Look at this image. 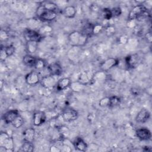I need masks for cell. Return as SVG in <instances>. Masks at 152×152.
<instances>
[{
  "mask_svg": "<svg viewBox=\"0 0 152 152\" xmlns=\"http://www.w3.org/2000/svg\"><path fill=\"white\" fill-rule=\"evenodd\" d=\"M148 15L147 8L142 4L137 5L135 6L128 15V18L129 21H133L135 19L144 18Z\"/></svg>",
  "mask_w": 152,
  "mask_h": 152,
  "instance_id": "cell-2",
  "label": "cell"
},
{
  "mask_svg": "<svg viewBox=\"0 0 152 152\" xmlns=\"http://www.w3.org/2000/svg\"><path fill=\"white\" fill-rule=\"evenodd\" d=\"M115 28L112 26H108L106 28V33L109 36L113 35L115 33Z\"/></svg>",
  "mask_w": 152,
  "mask_h": 152,
  "instance_id": "cell-34",
  "label": "cell"
},
{
  "mask_svg": "<svg viewBox=\"0 0 152 152\" xmlns=\"http://www.w3.org/2000/svg\"><path fill=\"white\" fill-rule=\"evenodd\" d=\"M77 13V10L72 5H68L64 8L62 11L63 15L68 18H74Z\"/></svg>",
  "mask_w": 152,
  "mask_h": 152,
  "instance_id": "cell-20",
  "label": "cell"
},
{
  "mask_svg": "<svg viewBox=\"0 0 152 152\" xmlns=\"http://www.w3.org/2000/svg\"><path fill=\"white\" fill-rule=\"evenodd\" d=\"M99 104L101 107L109 106V97H105L101 99L99 101Z\"/></svg>",
  "mask_w": 152,
  "mask_h": 152,
  "instance_id": "cell-31",
  "label": "cell"
},
{
  "mask_svg": "<svg viewBox=\"0 0 152 152\" xmlns=\"http://www.w3.org/2000/svg\"><path fill=\"white\" fill-rule=\"evenodd\" d=\"M7 58H8V56H7V55L5 51L4 47V48L1 47V51H0V58H1V61H4Z\"/></svg>",
  "mask_w": 152,
  "mask_h": 152,
  "instance_id": "cell-36",
  "label": "cell"
},
{
  "mask_svg": "<svg viewBox=\"0 0 152 152\" xmlns=\"http://www.w3.org/2000/svg\"><path fill=\"white\" fill-rule=\"evenodd\" d=\"M46 119V113L41 110L36 111L33 116V122L35 126H40L42 125Z\"/></svg>",
  "mask_w": 152,
  "mask_h": 152,
  "instance_id": "cell-9",
  "label": "cell"
},
{
  "mask_svg": "<svg viewBox=\"0 0 152 152\" xmlns=\"http://www.w3.org/2000/svg\"><path fill=\"white\" fill-rule=\"evenodd\" d=\"M36 58L33 56L30 55H26L24 56L23 58V62L26 66L28 67H34L36 61Z\"/></svg>",
  "mask_w": 152,
  "mask_h": 152,
  "instance_id": "cell-21",
  "label": "cell"
},
{
  "mask_svg": "<svg viewBox=\"0 0 152 152\" xmlns=\"http://www.w3.org/2000/svg\"><path fill=\"white\" fill-rule=\"evenodd\" d=\"M44 8L47 10H50V11H57L58 10V6L56 4L52 2H46L45 4L42 5Z\"/></svg>",
  "mask_w": 152,
  "mask_h": 152,
  "instance_id": "cell-27",
  "label": "cell"
},
{
  "mask_svg": "<svg viewBox=\"0 0 152 152\" xmlns=\"http://www.w3.org/2000/svg\"><path fill=\"white\" fill-rule=\"evenodd\" d=\"M145 38L147 40V42L148 43H151V39H152V36H151V32H148L146 33L145 34Z\"/></svg>",
  "mask_w": 152,
  "mask_h": 152,
  "instance_id": "cell-37",
  "label": "cell"
},
{
  "mask_svg": "<svg viewBox=\"0 0 152 152\" xmlns=\"http://www.w3.org/2000/svg\"><path fill=\"white\" fill-rule=\"evenodd\" d=\"M84 86L82 84H81L80 83H79L78 81H77L76 82H72L71 83L70 87L71 88V89L74 91H80L81 90H83V87Z\"/></svg>",
  "mask_w": 152,
  "mask_h": 152,
  "instance_id": "cell-28",
  "label": "cell"
},
{
  "mask_svg": "<svg viewBox=\"0 0 152 152\" xmlns=\"http://www.w3.org/2000/svg\"><path fill=\"white\" fill-rule=\"evenodd\" d=\"M27 49L30 53H34L37 49V42H27Z\"/></svg>",
  "mask_w": 152,
  "mask_h": 152,
  "instance_id": "cell-25",
  "label": "cell"
},
{
  "mask_svg": "<svg viewBox=\"0 0 152 152\" xmlns=\"http://www.w3.org/2000/svg\"><path fill=\"white\" fill-rule=\"evenodd\" d=\"M119 61L116 58H109L104 60L100 65V68L102 71L106 72L112 68L113 67L118 65Z\"/></svg>",
  "mask_w": 152,
  "mask_h": 152,
  "instance_id": "cell-7",
  "label": "cell"
},
{
  "mask_svg": "<svg viewBox=\"0 0 152 152\" xmlns=\"http://www.w3.org/2000/svg\"><path fill=\"white\" fill-rule=\"evenodd\" d=\"M36 15L42 20L50 21L55 20L57 17V12L46 10L42 5H40L37 9Z\"/></svg>",
  "mask_w": 152,
  "mask_h": 152,
  "instance_id": "cell-3",
  "label": "cell"
},
{
  "mask_svg": "<svg viewBox=\"0 0 152 152\" xmlns=\"http://www.w3.org/2000/svg\"><path fill=\"white\" fill-rule=\"evenodd\" d=\"M34 67L36 69L41 71L46 67V63L42 59L37 58Z\"/></svg>",
  "mask_w": 152,
  "mask_h": 152,
  "instance_id": "cell-26",
  "label": "cell"
},
{
  "mask_svg": "<svg viewBox=\"0 0 152 152\" xmlns=\"http://www.w3.org/2000/svg\"><path fill=\"white\" fill-rule=\"evenodd\" d=\"M150 117V112L145 109H142L137 115L135 117V121L138 123L143 124L146 122L149 119Z\"/></svg>",
  "mask_w": 152,
  "mask_h": 152,
  "instance_id": "cell-15",
  "label": "cell"
},
{
  "mask_svg": "<svg viewBox=\"0 0 152 152\" xmlns=\"http://www.w3.org/2000/svg\"><path fill=\"white\" fill-rule=\"evenodd\" d=\"M4 49H5V51L7 55V56L9 57L11 55H13V53H14L15 52V48L12 45H10V46H6V47H4Z\"/></svg>",
  "mask_w": 152,
  "mask_h": 152,
  "instance_id": "cell-32",
  "label": "cell"
},
{
  "mask_svg": "<svg viewBox=\"0 0 152 152\" xmlns=\"http://www.w3.org/2000/svg\"><path fill=\"white\" fill-rule=\"evenodd\" d=\"M50 151H60L61 150L58 148V147H57L56 146L52 145L50 148Z\"/></svg>",
  "mask_w": 152,
  "mask_h": 152,
  "instance_id": "cell-38",
  "label": "cell"
},
{
  "mask_svg": "<svg viewBox=\"0 0 152 152\" xmlns=\"http://www.w3.org/2000/svg\"><path fill=\"white\" fill-rule=\"evenodd\" d=\"M121 100L120 97L116 96H112L109 97V106L115 107L120 104Z\"/></svg>",
  "mask_w": 152,
  "mask_h": 152,
  "instance_id": "cell-24",
  "label": "cell"
},
{
  "mask_svg": "<svg viewBox=\"0 0 152 152\" xmlns=\"http://www.w3.org/2000/svg\"><path fill=\"white\" fill-rule=\"evenodd\" d=\"M24 119L23 118V117L20 115H19L12 121L11 124L15 128H20L21 126H23V125L24 124Z\"/></svg>",
  "mask_w": 152,
  "mask_h": 152,
  "instance_id": "cell-22",
  "label": "cell"
},
{
  "mask_svg": "<svg viewBox=\"0 0 152 152\" xmlns=\"http://www.w3.org/2000/svg\"><path fill=\"white\" fill-rule=\"evenodd\" d=\"M41 85L45 88H51L56 85V82L54 76L52 75H47L43 76L40 81Z\"/></svg>",
  "mask_w": 152,
  "mask_h": 152,
  "instance_id": "cell-8",
  "label": "cell"
},
{
  "mask_svg": "<svg viewBox=\"0 0 152 152\" xmlns=\"http://www.w3.org/2000/svg\"><path fill=\"white\" fill-rule=\"evenodd\" d=\"M135 134L139 139L144 141L149 140L151 138V131L146 128H141L137 129Z\"/></svg>",
  "mask_w": 152,
  "mask_h": 152,
  "instance_id": "cell-13",
  "label": "cell"
},
{
  "mask_svg": "<svg viewBox=\"0 0 152 152\" xmlns=\"http://www.w3.org/2000/svg\"><path fill=\"white\" fill-rule=\"evenodd\" d=\"M94 74L90 71H83L82 72L78 78V81L84 86L89 84L93 80Z\"/></svg>",
  "mask_w": 152,
  "mask_h": 152,
  "instance_id": "cell-10",
  "label": "cell"
},
{
  "mask_svg": "<svg viewBox=\"0 0 152 152\" xmlns=\"http://www.w3.org/2000/svg\"><path fill=\"white\" fill-rule=\"evenodd\" d=\"M22 151L26 152H31L34 150V145L32 142L24 141L21 146Z\"/></svg>",
  "mask_w": 152,
  "mask_h": 152,
  "instance_id": "cell-23",
  "label": "cell"
},
{
  "mask_svg": "<svg viewBox=\"0 0 152 152\" xmlns=\"http://www.w3.org/2000/svg\"><path fill=\"white\" fill-rule=\"evenodd\" d=\"M24 37L27 42H39L42 38L40 33L31 29H27L24 33Z\"/></svg>",
  "mask_w": 152,
  "mask_h": 152,
  "instance_id": "cell-6",
  "label": "cell"
},
{
  "mask_svg": "<svg viewBox=\"0 0 152 152\" xmlns=\"http://www.w3.org/2000/svg\"><path fill=\"white\" fill-rule=\"evenodd\" d=\"M110 10L112 14V17H118L122 14V10L119 7L113 8L112 9H110Z\"/></svg>",
  "mask_w": 152,
  "mask_h": 152,
  "instance_id": "cell-33",
  "label": "cell"
},
{
  "mask_svg": "<svg viewBox=\"0 0 152 152\" xmlns=\"http://www.w3.org/2000/svg\"><path fill=\"white\" fill-rule=\"evenodd\" d=\"M25 81L27 84L30 86H34L40 82V79L39 75L37 72L31 71L26 75Z\"/></svg>",
  "mask_w": 152,
  "mask_h": 152,
  "instance_id": "cell-11",
  "label": "cell"
},
{
  "mask_svg": "<svg viewBox=\"0 0 152 152\" xmlns=\"http://www.w3.org/2000/svg\"><path fill=\"white\" fill-rule=\"evenodd\" d=\"M48 71L49 73V75L53 76H59L62 73V68L61 65L57 62L52 63L48 65L47 67Z\"/></svg>",
  "mask_w": 152,
  "mask_h": 152,
  "instance_id": "cell-12",
  "label": "cell"
},
{
  "mask_svg": "<svg viewBox=\"0 0 152 152\" xmlns=\"http://www.w3.org/2000/svg\"><path fill=\"white\" fill-rule=\"evenodd\" d=\"M93 25L91 24V23H88L87 24L85 27H84L83 31H82V33H83L84 34H85L86 35H87L88 37L89 35H90L91 34H93Z\"/></svg>",
  "mask_w": 152,
  "mask_h": 152,
  "instance_id": "cell-29",
  "label": "cell"
},
{
  "mask_svg": "<svg viewBox=\"0 0 152 152\" xmlns=\"http://www.w3.org/2000/svg\"><path fill=\"white\" fill-rule=\"evenodd\" d=\"M139 62V57L137 54H131L125 58V64L128 68L136 67Z\"/></svg>",
  "mask_w": 152,
  "mask_h": 152,
  "instance_id": "cell-16",
  "label": "cell"
},
{
  "mask_svg": "<svg viewBox=\"0 0 152 152\" xmlns=\"http://www.w3.org/2000/svg\"><path fill=\"white\" fill-rule=\"evenodd\" d=\"M103 27L101 25L99 24H96L93 26V34H97L99 33L101 30H102Z\"/></svg>",
  "mask_w": 152,
  "mask_h": 152,
  "instance_id": "cell-35",
  "label": "cell"
},
{
  "mask_svg": "<svg viewBox=\"0 0 152 152\" xmlns=\"http://www.w3.org/2000/svg\"><path fill=\"white\" fill-rule=\"evenodd\" d=\"M63 120L65 122H72L76 120L78 117V112L71 107H66L64 109L61 113Z\"/></svg>",
  "mask_w": 152,
  "mask_h": 152,
  "instance_id": "cell-5",
  "label": "cell"
},
{
  "mask_svg": "<svg viewBox=\"0 0 152 152\" xmlns=\"http://www.w3.org/2000/svg\"><path fill=\"white\" fill-rule=\"evenodd\" d=\"M71 81L69 78H62L58 80V81L56 83V89L59 91L64 90L69 86H70L71 84Z\"/></svg>",
  "mask_w": 152,
  "mask_h": 152,
  "instance_id": "cell-17",
  "label": "cell"
},
{
  "mask_svg": "<svg viewBox=\"0 0 152 152\" xmlns=\"http://www.w3.org/2000/svg\"><path fill=\"white\" fill-rule=\"evenodd\" d=\"M19 115H20V113L18 110H16V109L10 110L7 112L3 115L2 118L5 123L9 124H11L12 121L15 119V118Z\"/></svg>",
  "mask_w": 152,
  "mask_h": 152,
  "instance_id": "cell-14",
  "label": "cell"
},
{
  "mask_svg": "<svg viewBox=\"0 0 152 152\" xmlns=\"http://www.w3.org/2000/svg\"><path fill=\"white\" fill-rule=\"evenodd\" d=\"M1 148H4V151H12L14 149V141L11 137L7 133L2 132L0 134Z\"/></svg>",
  "mask_w": 152,
  "mask_h": 152,
  "instance_id": "cell-4",
  "label": "cell"
},
{
  "mask_svg": "<svg viewBox=\"0 0 152 152\" xmlns=\"http://www.w3.org/2000/svg\"><path fill=\"white\" fill-rule=\"evenodd\" d=\"M103 14L104 18L105 20H109L112 18V17H113L111 12V10L109 8H104L103 10Z\"/></svg>",
  "mask_w": 152,
  "mask_h": 152,
  "instance_id": "cell-30",
  "label": "cell"
},
{
  "mask_svg": "<svg viewBox=\"0 0 152 152\" xmlns=\"http://www.w3.org/2000/svg\"><path fill=\"white\" fill-rule=\"evenodd\" d=\"M73 145L76 150L81 151H84L88 148L87 143L81 138L80 137L75 138L73 142Z\"/></svg>",
  "mask_w": 152,
  "mask_h": 152,
  "instance_id": "cell-18",
  "label": "cell"
},
{
  "mask_svg": "<svg viewBox=\"0 0 152 152\" xmlns=\"http://www.w3.org/2000/svg\"><path fill=\"white\" fill-rule=\"evenodd\" d=\"M23 138L24 141L32 142L35 135V130L33 128H28L23 132Z\"/></svg>",
  "mask_w": 152,
  "mask_h": 152,
  "instance_id": "cell-19",
  "label": "cell"
},
{
  "mask_svg": "<svg viewBox=\"0 0 152 152\" xmlns=\"http://www.w3.org/2000/svg\"><path fill=\"white\" fill-rule=\"evenodd\" d=\"M88 36L82 32L74 31L68 36L69 44L72 47H81L84 46L87 40Z\"/></svg>",
  "mask_w": 152,
  "mask_h": 152,
  "instance_id": "cell-1",
  "label": "cell"
}]
</instances>
